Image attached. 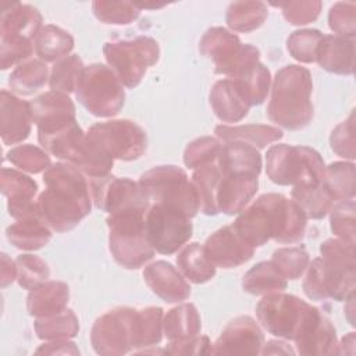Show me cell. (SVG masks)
I'll use <instances>...</instances> for the list:
<instances>
[{
    "mask_svg": "<svg viewBox=\"0 0 356 356\" xmlns=\"http://www.w3.org/2000/svg\"><path fill=\"white\" fill-rule=\"evenodd\" d=\"M307 217L296 202L281 193H264L232 222L241 238L253 248L270 239L278 243H295L303 239Z\"/></svg>",
    "mask_w": 356,
    "mask_h": 356,
    "instance_id": "cell-1",
    "label": "cell"
},
{
    "mask_svg": "<svg viewBox=\"0 0 356 356\" xmlns=\"http://www.w3.org/2000/svg\"><path fill=\"white\" fill-rule=\"evenodd\" d=\"M46 189L36 200L46 224L56 232L74 229L92 210L89 181L71 163L51 164L43 174Z\"/></svg>",
    "mask_w": 356,
    "mask_h": 356,
    "instance_id": "cell-2",
    "label": "cell"
},
{
    "mask_svg": "<svg viewBox=\"0 0 356 356\" xmlns=\"http://www.w3.org/2000/svg\"><path fill=\"white\" fill-rule=\"evenodd\" d=\"M312 90L313 81L307 68L289 64L278 70L267 104L268 120L289 131L307 127L313 120Z\"/></svg>",
    "mask_w": 356,
    "mask_h": 356,
    "instance_id": "cell-3",
    "label": "cell"
},
{
    "mask_svg": "<svg viewBox=\"0 0 356 356\" xmlns=\"http://www.w3.org/2000/svg\"><path fill=\"white\" fill-rule=\"evenodd\" d=\"M145 210L128 209L108 214V248L113 259L122 267L136 270L154 256L145 228Z\"/></svg>",
    "mask_w": 356,
    "mask_h": 356,
    "instance_id": "cell-4",
    "label": "cell"
},
{
    "mask_svg": "<svg viewBox=\"0 0 356 356\" xmlns=\"http://www.w3.org/2000/svg\"><path fill=\"white\" fill-rule=\"evenodd\" d=\"M324 160L309 146L273 145L266 154V172L277 185L316 186L324 178Z\"/></svg>",
    "mask_w": 356,
    "mask_h": 356,
    "instance_id": "cell-5",
    "label": "cell"
},
{
    "mask_svg": "<svg viewBox=\"0 0 356 356\" xmlns=\"http://www.w3.org/2000/svg\"><path fill=\"white\" fill-rule=\"evenodd\" d=\"M76 100L95 117H114L124 107V85L114 71L100 63L86 65L75 86Z\"/></svg>",
    "mask_w": 356,
    "mask_h": 356,
    "instance_id": "cell-6",
    "label": "cell"
},
{
    "mask_svg": "<svg viewBox=\"0 0 356 356\" xmlns=\"http://www.w3.org/2000/svg\"><path fill=\"white\" fill-rule=\"evenodd\" d=\"M139 185L153 203L177 209L189 218L197 214L199 199L185 170L177 165H157L143 172Z\"/></svg>",
    "mask_w": 356,
    "mask_h": 356,
    "instance_id": "cell-7",
    "label": "cell"
},
{
    "mask_svg": "<svg viewBox=\"0 0 356 356\" xmlns=\"http://www.w3.org/2000/svg\"><path fill=\"white\" fill-rule=\"evenodd\" d=\"M103 54L121 83L134 89L142 82L147 68L159 61L160 47L153 38L138 36L104 43Z\"/></svg>",
    "mask_w": 356,
    "mask_h": 356,
    "instance_id": "cell-8",
    "label": "cell"
},
{
    "mask_svg": "<svg viewBox=\"0 0 356 356\" xmlns=\"http://www.w3.org/2000/svg\"><path fill=\"white\" fill-rule=\"evenodd\" d=\"M199 51L214 63V72L234 76L243 67L259 61L260 51L256 46L242 43L238 35L222 26L207 29L199 43Z\"/></svg>",
    "mask_w": 356,
    "mask_h": 356,
    "instance_id": "cell-9",
    "label": "cell"
},
{
    "mask_svg": "<svg viewBox=\"0 0 356 356\" xmlns=\"http://www.w3.org/2000/svg\"><path fill=\"white\" fill-rule=\"evenodd\" d=\"M136 309L120 306L96 318L90 343L97 355L120 356L135 349Z\"/></svg>",
    "mask_w": 356,
    "mask_h": 356,
    "instance_id": "cell-10",
    "label": "cell"
},
{
    "mask_svg": "<svg viewBox=\"0 0 356 356\" xmlns=\"http://www.w3.org/2000/svg\"><path fill=\"white\" fill-rule=\"evenodd\" d=\"M146 236L152 248L161 254L178 252L192 238L191 218L182 211L153 203L145 216Z\"/></svg>",
    "mask_w": 356,
    "mask_h": 356,
    "instance_id": "cell-11",
    "label": "cell"
},
{
    "mask_svg": "<svg viewBox=\"0 0 356 356\" xmlns=\"http://www.w3.org/2000/svg\"><path fill=\"white\" fill-rule=\"evenodd\" d=\"M320 254L328 298L341 302L355 295V245L331 238L321 243Z\"/></svg>",
    "mask_w": 356,
    "mask_h": 356,
    "instance_id": "cell-12",
    "label": "cell"
},
{
    "mask_svg": "<svg viewBox=\"0 0 356 356\" xmlns=\"http://www.w3.org/2000/svg\"><path fill=\"white\" fill-rule=\"evenodd\" d=\"M309 306L307 302L295 295L273 292L264 295L257 303L256 316L270 334L293 341Z\"/></svg>",
    "mask_w": 356,
    "mask_h": 356,
    "instance_id": "cell-13",
    "label": "cell"
},
{
    "mask_svg": "<svg viewBox=\"0 0 356 356\" xmlns=\"http://www.w3.org/2000/svg\"><path fill=\"white\" fill-rule=\"evenodd\" d=\"M117 160L132 161L142 157L147 147L145 129L131 120H111L92 125L88 132Z\"/></svg>",
    "mask_w": 356,
    "mask_h": 356,
    "instance_id": "cell-14",
    "label": "cell"
},
{
    "mask_svg": "<svg viewBox=\"0 0 356 356\" xmlns=\"http://www.w3.org/2000/svg\"><path fill=\"white\" fill-rule=\"evenodd\" d=\"M88 181L95 206L108 214L128 209L147 211L150 207V200L145 195L139 182L129 178H118L107 174L96 178H88Z\"/></svg>",
    "mask_w": 356,
    "mask_h": 356,
    "instance_id": "cell-15",
    "label": "cell"
},
{
    "mask_svg": "<svg viewBox=\"0 0 356 356\" xmlns=\"http://www.w3.org/2000/svg\"><path fill=\"white\" fill-rule=\"evenodd\" d=\"M300 355L337 353V332L331 320L316 306H309L305 318L293 338Z\"/></svg>",
    "mask_w": 356,
    "mask_h": 356,
    "instance_id": "cell-16",
    "label": "cell"
},
{
    "mask_svg": "<svg viewBox=\"0 0 356 356\" xmlns=\"http://www.w3.org/2000/svg\"><path fill=\"white\" fill-rule=\"evenodd\" d=\"M264 345V335L250 316L232 318L217 341L210 355H259Z\"/></svg>",
    "mask_w": 356,
    "mask_h": 356,
    "instance_id": "cell-17",
    "label": "cell"
},
{
    "mask_svg": "<svg viewBox=\"0 0 356 356\" xmlns=\"http://www.w3.org/2000/svg\"><path fill=\"white\" fill-rule=\"evenodd\" d=\"M203 249L207 259L221 268H235L254 254V248L241 238L232 224L213 232L206 239Z\"/></svg>",
    "mask_w": 356,
    "mask_h": 356,
    "instance_id": "cell-18",
    "label": "cell"
},
{
    "mask_svg": "<svg viewBox=\"0 0 356 356\" xmlns=\"http://www.w3.org/2000/svg\"><path fill=\"white\" fill-rule=\"evenodd\" d=\"M32 121L38 127V134L56 131L75 121V104L68 95L49 90L29 102Z\"/></svg>",
    "mask_w": 356,
    "mask_h": 356,
    "instance_id": "cell-19",
    "label": "cell"
},
{
    "mask_svg": "<svg viewBox=\"0 0 356 356\" xmlns=\"http://www.w3.org/2000/svg\"><path fill=\"white\" fill-rule=\"evenodd\" d=\"M0 188L4 196H7L8 214L15 218H24L38 213L36 202H33L38 193V184L31 177L14 168H1Z\"/></svg>",
    "mask_w": 356,
    "mask_h": 356,
    "instance_id": "cell-20",
    "label": "cell"
},
{
    "mask_svg": "<svg viewBox=\"0 0 356 356\" xmlns=\"http://www.w3.org/2000/svg\"><path fill=\"white\" fill-rule=\"evenodd\" d=\"M145 284L152 292L167 303L186 300L191 296V285L186 278L165 260H156L143 270Z\"/></svg>",
    "mask_w": 356,
    "mask_h": 356,
    "instance_id": "cell-21",
    "label": "cell"
},
{
    "mask_svg": "<svg viewBox=\"0 0 356 356\" xmlns=\"http://www.w3.org/2000/svg\"><path fill=\"white\" fill-rule=\"evenodd\" d=\"M32 114L28 102L13 92H0V132L6 145H17L25 140L32 128Z\"/></svg>",
    "mask_w": 356,
    "mask_h": 356,
    "instance_id": "cell-22",
    "label": "cell"
},
{
    "mask_svg": "<svg viewBox=\"0 0 356 356\" xmlns=\"http://www.w3.org/2000/svg\"><path fill=\"white\" fill-rule=\"evenodd\" d=\"M259 188V175L254 174H221L217 191L218 213L227 216L239 214L253 199Z\"/></svg>",
    "mask_w": 356,
    "mask_h": 356,
    "instance_id": "cell-23",
    "label": "cell"
},
{
    "mask_svg": "<svg viewBox=\"0 0 356 356\" xmlns=\"http://www.w3.org/2000/svg\"><path fill=\"white\" fill-rule=\"evenodd\" d=\"M0 38H25L31 42L43 28L42 14L31 4L1 3Z\"/></svg>",
    "mask_w": 356,
    "mask_h": 356,
    "instance_id": "cell-24",
    "label": "cell"
},
{
    "mask_svg": "<svg viewBox=\"0 0 356 356\" xmlns=\"http://www.w3.org/2000/svg\"><path fill=\"white\" fill-rule=\"evenodd\" d=\"M316 63L328 72L352 75L355 67V39L324 35L317 49Z\"/></svg>",
    "mask_w": 356,
    "mask_h": 356,
    "instance_id": "cell-25",
    "label": "cell"
},
{
    "mask_svg": "<svg viewBox=\"0 0 356 356\" xmlns=\"http://www.w3.org/2000/svg\"><path fill=\"white\" fill-rule=\"evenodd\" d=\"M209 100L216 117L222 122H239L248 115L250 108L234 81L229 78L220 79L213 85Z\"/></svg>",
    "mask_w": 356,
    "mask_h": 356,
    "instance_id": "cell-26",
    "label": "cell"
},
{
    "mask_svg": "<svg viewBox=\"0 0 356 356\" xmlns=\"http://www.w3.org/2000/svg\"><path fill=\"white\" fill-rule=\"evenodd\" d=\"M221 174H254L261 171V156L259 150L245 142H224L217 157Z\"/></svg>",
    "mask_w": 356,
    "mask_h": 356,
    "instance_id": "cell-27",
    "label": "cell"
},
{
    "mask_svg": "<svg viewBox=\"0 0 356 356\" xmlns=\"http://www.w3.org/2000/svg\"><path fill=\"white\" fill-rule=\"evenodd\" d=\"M11 245L22 250H38L51 239V228L42 218L39 210L35 214L17 220L6 229Z\"/></svg>",
    "mask_w": 356,
    "mask_h": 356,
    "instance_id": "cell-28",
    "label": "cell"
},
{
    "mask_svg": "<svg viewBox=\"0 0 356 356\" xmlns=\"http://www.w3.org/2000/svg\"><path fill=\"white\" fill-rule=\"evenodd\" d=\"M70 288L63 281H46L33 288L26 298V310L33 317H46L67 309Z\"/></svg>",
    "mask_w": 356,
    "mask_h": 356,
    "instance_id": "cell-29",
    "label": "cell"
},
{
    "mask_svg": "<svg viewBox=\"0 0 356 356\" xmlns=\"http://www.w3.org/2000/svg\"><path fill=\"white\" fill-rule=\"evenodd\" d=\"M229 79L234 81L250 107L259 106L267 99L271 86V75L270 70L260 61L246 65Z\"/></svg>",
    "mask_w": 356,
    "mask_h": 356,
    "instance_id": "cell-30",
    "label": "cell"
},
{
    "mask_svg": "<svg viewBox=\"0 0 356 356\" xmlns=\"http://www.w3.org/2000/svg\"><path fill=\"white\" fill-rule=\"evenodd\" d=\"M214 134L221 142L239 140L254 146L256 149H263L270 143H274L282 138V131L273 125L250 124V125H217Z\"/></svg>",
    "mask_w": 356,
    "mask_h": 356,
    "instance_id": "cell-31",
    "label": "cell"
},
{
    "mask_svg": "<svg viewBox=\"0 0 356 356\" xmlns=\"http://www.w3.org/2000/svg\"><path fill=\"white\" fill-rule=\"evenodd\" d=\"M33 50L39 60L54 63L70 54L74 49V38L70 32L56 25H44L33 39Z\"/></svg>",
    "mask_w": 356,
    "mask_h": 356,
    "instance_id": "cell-32",
    "label": "cell"
},
{
    "mask_svg": "<svg viewBox=\"0 0 356 356\" xmlns=\"http://www.w3.org/2000/svg\"><path fill=\"white\" fill-rule=\"evenodd\" d=\"M70 163L88 178H96L110 174L114 159L103 149L99 142L86 134L83 142Z\"/></svg>",
    "mask_w": 356,
    "mask_h": 356,
    "instance_id": "cell-33",
    "label": "cell"
},
{
    "mask_svg": "<svg viewBox=\"0 0 356 356\" xmlns=\"http://www.w3.org/2000/svg\"><path fill=\"white\" fill-rule=\"evenodd\" d=\"M175 260L181 274L193 284H204L216 275V266L207 259L203 245L197 242L184 245Z\"/></svg>",
    "mask_w": 356,
    "mask_h": 356,
    "instance_id": "cell-34",
    "label": "cell"
},
{
    "mask_svg": "<svg viewBox=\"0 0 356 356\" xmlns=\"http://www.w3.org/2000/svg\"><path fill=\"white\" fill-rule=\"evenodd\" d=\"M202 320L197 309L192 303H182L171 310L163 318V332L170 341H179L199 335Z\"/></svg>",
    "mask_w": 356,
    "mask_h": 356,
    "instance_id": "cell-35",
    "label": "cell"
},
{
    "mask_svg": "<svg viewBox=\"0 0 356 356\" xmlns=\"http://www.w3.org/2000/svg\"><path fill=\"white\" fill-rule=\"evenodd\" d=\"M220 179H221V171L217 164V160L214 163L196 168L195 172L192 174L191 182L199 199V209L206 216L218 214L217 191H218Z\"/></svg>",
    "mask_w": 356,
    "mask_h": 356,
    "instance_id": "cell-36",
    "label": "cell"
},
{
    "mask_svg": "<svg viewBox=\"0 0 356 356\" xmlns=\"http://www.w3.org/2000/svg\"><path fill=\"white\" fill-rule=\"evenodd\" d=\"M242 288L252 295L282 292L286 288V278L278 271L273 261H260L243 275Z\"/></svg>",
    "mask_w": 356,
    "mask_h": 356,
    "instance_id": "cell-37",
    "label": "cell"
},
{
    "mask_svg": "<svg viewBox=\"0 0 356 356\" xmlns=\"http://www.w3.org/2000/svg\"><path fill=\"white\" fill-rule=\"evenodd\" d=\"M49 70L44 61L32 58L17 65L8 76L11 92L19 96H31L49 81Z\"/></svg>",
    "mask_w": 356,
    "mask_h": 356,
    "instance_id": "cell-38",
    "label": "cell"
},
{
    "mask_svg": "<svg viewBox=\"0 0 356 356\" xmlns=\"http://www.w3.org/2000/svg\"><path fill=\"white\" fill-rule=\"evenodd\" d=\"M268 17L263 1H234L225 13L227 25L235 32H252L259 29Z\"/></svg>",
    "mask_w": 356,
    "mask_h": 356,
    "instance_id": "cell-39",
    "label": "cell"
},
{
    "mask_svg": "<svg viewBox=\"0 0 356 356\" xmlns=\"http://www.w3.org/2000/svg\"><path fill=\"white\" fill-rule=\"evenodd\" d=\"M33 327L38 338L40 339H70L78 334L79 321L71 309H64L56 314L38 317Z\"/></svg>",
    "mask_w": 356,
    "mask_h": 356,
    "instance_id": "cell-40",
    "label": "cell"
},
{
    "mask_svg": "<svg viewBox=\"0 0 356 356\" xmlns=\"http://www.w3.org/2000/svg\"><path fill=\"white\" fill-rule=\"evenodd\" d=\"M323 185L337 202L350 200L355 197V164L335 161L325 167Z\"/></svg>",
    "mask_w": 356,
    "mask_h": 356,
    "instance_id": "cell-41",
    "label": "cell"
},
{
    "mask_svg": "<svg viewBox=\"0 0 356 356\" xmlns=\"http://www.w3.org/2000/svg\"><path fill=\"white\" fill-rule=\"evenodd\" d=\"M291 196L292 200L303 210L306 217L313 220L325 217L335 204V200L323 182L316 186H293Z\"/></svg>",
    "mask_w": 356,
    "mask_h": 356,
    "instance_id": "cell-42",
    "label": "cell"
},
{
    "mask_svg": "<svg viewBox=\"0 0 356 356\" xmlns=\"http://www.w3.org/2000/svg\"><path fill=\"white\" fill-rule=\"evenodd\" d=\"M163 309L147 306L136 309L135 317V349L156 346L163 338ZM134 349V350H135Z\"/></svg>",
    "mask_w": 356,
    "mask_h": 356,
    "instance_id": "cell-43",
    "label": "cell"
},
{
    "mask_svg": "<svg viewBox=\"0 0 356 356\" xmlns=\"http://www.w3.org/2000/svg\"><path fill=\"white\" fill-rule=\"evenodd\" d=\"M83 68V61L78 54H71L56 61L49 76L50 89L65 95L75 92L76 82Z\"/></svg>",
    "mask_w": 356,
    "mask_h": 356,
    "instance_id": "cell-44",
    "label": "cell"
},
{
    "mask_svg": "<svg viewBox=\"0 0 356 356\" xmlns=\"http://www.w3.org/2000/svg\"><path fill=\"white\" fill-rule=\"evenodd\" d=\"M92 10L100 22L114 25L131 24L140 14V8L136 6V3L132 1L96 0L92 3Z\"/></svg>",
    "mask_w": 356,
    "mask_h": 356,
    "instance_id": "cell-45",
    "label": "cell"
},
{
    "mask_svg": "<svg viewBox=\"0 0 356 356\" xmlns=\"http://www.w3.org/2000/svg\"><path fill=\"white\" fill-rule=\"evenodd\" d=\"M324 33L318 29H299L292 32L286 39V50L300 63H314L318 44Z\"/></svg>",
    "mask_w": 356,
    "mask_h": 356,
    "instance_id": "cell-46",
    "label": "cell"
},
{
    "mask_svg": "<svg viewBox=\"0 0 356 356\" xmlns=\"http://www.w3.org/2000/svg\"><path fill=\"white\" fill-rule=\"evenodd\" d=\"M271 261L286 280H298L306 271L310 259L303 246H291L277 249Z\"/></svg>",
    "mask_w": 356,
    "mask_h": 356,
    "instance_id": "cell-47",
    "label": "cell"
},
{
    "mask_svg": "<svg viewBox=\"0 0 356 356\" xmlns=\"http://www.w3.org/2000/svg\"><path fill=\"white\" fill-rule=\"evenodd\" d=\"M7 159L19 170L31 174H39L42 171H46L51 165L50 156L43 149L29 143L13 147L7 153Z\"/></svg>",
    "mask_w": 356,
    "mask_h": 356,
    "instance_id": "cell-48",
    "label": "cell"
},
{
    "mask_svg": "<svg viewBox=\"0 0 356 356\" xmlns=\"http://www.w3.org/2000/svg\"><path fill=\"white\" fill-rule=\"evenodd\" d=\"M222 142L218 138L202 136L191 143L184 150V163L188 168H199L214 163L221 152Z\"/></svg>",
    "mask_w": 356,
    "mask_h": 356,
    "instance_id": "cell-49",
    "label": "cell"
},
{
    "mask_svg": "<svg viewBox=\"0 0 356 356\" xmlns=\"http://www.w3.org/2000/svg\"><path fill=\"white\" fill-rule=\"evenodd\" d=\"M15 261L18 267L17 281L19 286H22L24 289L32 291L33 288L47 281L50 275V268L47 263L39 256L25 253V254H19L15 259Z\"/></svg>",
    "mask_w": 356,
    "mask_h": 356,
    "instance_id": "cell-50",
    "label": "cell"
},
{
    "mask_svg": "<svg viewBox=\"0 0 356 356\" xmlns=\"http://www.w3.org/2000/svg\"><path fill=\"white\" fill-rule=\"evenodd\" d=\"M355 202L343 200L337 202L330 210V221L331 231L338 236V239L355 245V234H356V220H355Z\"/></svg>",
    "mask_w": 356,
    "mask_h": 356,
    "instance_id": "cell-51",
    "label": "cell"
},
{
    "mask_svg": "<svg viewBox=\"0 0 356 356\" xmlns=\"http://www.w3.org/2000/svg\"><path fill=\"white\" fill-rule=\"evenodd\" d=\"M274 7L282 10L284 18L292 25H306L314 22L321 11L323 3L320 0H305V1H284L271 3Z\"/></svg>",
    "mask_w": 356,
    "mask_h": 356,
    "instance_id": "cell-52",
    "label": "cell"
},
{
    "mask_svg": "<svg viewBox=\"0 0 356 356\" xmlns=\"http://www.w3.org/2000/svg\"><path fill=\"white\" fill-rule=\"evenodd\" d=\"M328 25L335 35L355 39L356 33V4L353 1H338L328 13Z\"/></svg>",
    "mask_w": 356,
    "mask_h": 356,
    "instance_id": "cell-53",
    "label": "cell"
},
{
    "mask_svg": "<svg viewBox=\"0 0 356 356\" xmlns=\"http://www.w3.org/2000/svg\"><path fill=\"white\" fill-rule=\"evenodd\" d=\"M33 51V43L25 38H0V68L7 70L19 65Z\"/></svg>",
    "mask_w": 356,
    "mask_h": 356,
    "instance_id": "cell-54",
    "label": "cell"
},
{
    "mask_svg": "<svg viewBox=\"0 0 356 356\" xmlns=\"http://www.w3.org/2000/svg\"><path fill=\"white\" fill-rule=\"evenodd\" d=\"M330 143L334 153H337L339 157L355 160V114L353 111L348 117V120L338 124L331 135H330Z\"/></svg>",
    "mask_w": 356,
    "mask_h": 356,
    "instance_id": "cell-55",
    "label": "cell"
},
{
    "mask_svg": "<svg viewBox=\"0 0 356 356\" xmlns=\"http://www.w3.org/2000/svg\"><path fill=\"white\" fill-rule=\"evenodd\" d=\"M302 288H303L305 295L312 300H325V299H328L320 257H316L307 266V271H306V275L303 278Z\"/></svg>",
    "mask_w": 356,
    "mask_h": 356,
    "instance_id": "cell-56",
    "label": "cell"
},
{
    "mask_svg": "<svg viewBox=\"0 0 356 356\" xmlns=\"http://www.w3.org/2000/svg\"><path fill=\"white\" fill-rule=\"evenodd\" d=\"M211 345L209 337L196 335L186 339L170 341L163 352L167 355H210Z\"/></svg>",
    "mask_w": 356,
    "mask_h": 356,
    "instance_id": "cell-57",
    "label": "cell"
},
{
    "mask_svg": "<svg viewBox=\"0 0 356 356\" xmlns=\"http://www.w3.org/2000/svg\"><path fill=\"white\" fill-rule=\"evenodd\" d=\"M38 355H79V349L70 339H54L42 343L36 352Z\"/></svg>",
    "mask_w": 356,
    "mask_h": 356,
    "instance_id": "cell-58",
    "label": "cell"
},
{
    "mask_svg": "<svg viewBox=\"0 0 356 356\" xmlns=\"http://www.w3.org/2000/svg\"><path fill=\"white\" fill-rule=\"evenodd\" d=\"M0 282L1 286H7L10 285L14 280H17L18 277V267H17V261H14L11 257H8V254L1 253V264H0Z\"/></svg>",
    "mask_w": 356,
    "mask_h": 356,
    "instance_id": "cell-59",
    "label": "cell"
},
{
    "mask_svg": "<svg viewBox=\"0 0 356 356\" xmlns=\"http://www.w3.org/2000/svg\"><path fill=\"white\" fill-rule=\"evenodd\" d=\"M260 353L261 355H295V350L289 343L284 341L271 339L263 345Z\"/></svg>",
    "mask_w": 356,
    "mask_h": 356,
    "instance_id": "cell-60",
    "label": "cell"
},
{
    "mask_svg": "<svg viewBox=\"0 0 356 356\" xmlns=\"http://www.w3.org/2000/svg\"><path fill=\"white\" fill-rule=\"evenodd\" d=\"M345 345H346V346H349L352 352H355V332H349L346 337H343V338H342L341 343H339V345H337V346H339V348L337 349V353H346Z\"/></svg>",
    "mask_w": 356,
    "mask_h": 356,
    "instance_id": "cell-61",
    "label": "cell"
}]
</instances>
